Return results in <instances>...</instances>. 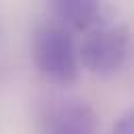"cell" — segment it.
Listing matches in <instances>:
<instances>
[{"label": "cell", "mask_w": 134, "mask_h": 134, "mask_svg": "<svg viewBox=\"0 0 134 134\" xmlns=\"http://www.w3.org/2000/svg\"><path fill=\"white\" fill-rule=\"evenodd\" d=\"M34 61L38 71L54 84L67 86L77 80L80 59L73 38L67 29L46 25L34 36Z\"/></svg>", "instance_id": "cell-1"}, {"label": "cell", "mask_w": 134, "mask_h": 134, "mask_svg": "<svg viewBox=\"0 0 134 134\" xmlns=\"http://www.w3.org/2000/svg\"><path fill=\"white\" fill-rule=\"evenodd\" d=\"M54 134H94V113L86 105L61 107L54 115Z\"/></svg>", "instance_id": "cell-4"}, {"label": "cell", "mask_w": 134, "mask_h": 134, "mask_svg": "<svg viewBox=\"0 0 134 134\" xmlns=\"http://www.w3.org/2000/svg\"><path fill=\"white\" fill-rule=\"evenodd\" d=\"M128 54V31L126 27H98L84 36L77 59L82 65L98 75H107L124 63Z\"/></svg>", "instance_id": "cell-2"}, {"label": "cell", "mask_w": 134, "mask_h": 134, "mask_svg": "<svg viewBox=\"0 0 134 134\" xmlns=\"http://www.w3.org/2000/svg\"><path fill=\"white\" fill-rule=\"evenodd\" d=\"M113 134H134V109H128L113 124Z\"/></svg>", "instance_id": "cell-5"}, {"label": "cell", "mask_w": 134, "mask_h": 134, "mask_svg": "<svg viewBox=\"0 0 134 134\" xmlns=\"http://www.w3.org/2000/svg\"><path fill=\"white\" fill-rule=\"evenodd\" d=\"M52 10L59 19L75 29H86L98 15L100 0H50Z\"/></svg>", "instance_id": "cell-3"}]
</instances>
